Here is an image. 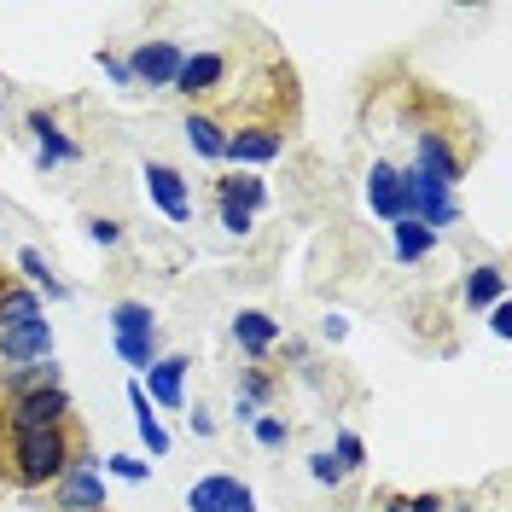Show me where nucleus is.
Listing matches in <instances>:
<instances>
[{
  "instance_id": "nucleus-23",
  "label": "nucleus",
  "mask_w": 512,
  "mask_h": 512,
  "mask_svg": "<svg viewBox=\"0 0 512 512\" xmlns=\"http://www.w3.org/2000/svg\"><path fill=\"white\" fill-rule=\"evenodd\" d=\"M286 419H274V414H256V443L262 448H286Z\"/></svg>"
},
{
  "instance_id": "nucleus-1",
  "label": "nucleus",
  "mask_w": 512,
  "mask_h": 512,
  "mask_svg": "<svg viewBox=\"0 0 512 512\" xmlns=\"http://www.w3.org/2000/svg\"><path fill=\"white\" fill-rule=\"evenodd\" d=\"M70 460H76V443L64 437V425H53V431H12V472H18V483H30V489L59 483Z\"/></svg>"
},
{
  "instance_id": "nucleus-3",
  "label": "nucleus",
  "mask_w": 512,
  "mask_h": 512,
  "mask_svg": "<svg viewBox=\"0 0 512 512\" xmlns=\"http://www.w3.org/2000/svg\"><path fill=\"white\" fill-rule=\"evenodd\" d=\"M53 501H59L64 512H99L105 507V472H99V460L76 454V460L64 466V478L53 483Z\"/></svg>"
},
{
  "instance_id": "nucleus-31",
  "label": "nucleus",
  "mask_w": 512,
  "mask_h": 512,
  "mask_svg": "<svg viewBox=\"0 0 512 512\" xmlns=\"http://www.w3.org/2000/svg\"><path fill=\"white\" fill-rule=\"evenodd\" d=\"M99 64H105V76H111V82H123V88H128V82H134V76H128V64H123V59H99Z\"/></svg>"
},
{
  "instance_id": "nucleus-33",
  "label": "nucleus",
  "mask_w": 512,
  "mask_h": 512,
  "mask_svg": "<svg viewBox=\"0 0 512 512\" xmlns=\"http://www.w3.org/2000/svg\"><path fill=\"white\" fill-rule=\"evenodd\" d=\"M233 512H256V501H251V489L239 483V495H233Z\"/></svg>"
},
{
  "instance_id": "nucleus-29",
  "label": "nucleus",
  "mask_w": 512,
  "mask_h": 512,
  "mask_svg": "<svg viewBox=\"0 0 512 512\" xmlns=\"http://www.w3.org/2000/svg\"><path fill=\"white\" fill-rule=\"evenodd\" d=\"M390 512H437V495H414V501H390Z\"/></svg>"
},
{
  "instance_id": "nucleus-16",
  "label": "nucleus",
  "mask_w": 512,
  "mask_h": 512,
  "mask_svg": "<svg viewBox=\"0 0 512 512\" xmlns=\"http://www.w3.org/2000/svg\"><path fill=\"white\" fill-rule=\"evenodd\" d=\"M390 239H396V256L402 262H425V256L437 251V233L419 222H390Z\"/></svg>"
},
{
  "instance_id": "nucleus-2",
  "label": "nucleus",
  "mask_w": 512,
  "mask_h": 512,
  "mask_svg": "<svg viewBox=\"0 0 512 512\" xmlns=\"http://www.w3.org/2000/svg\"><path fill=\"white\" fill-rule=\"evenodd\" d=\"M111 338H117V355L128 367H140V373L158 361V326H152L146 303H117L111 309Z\"/></svg>"
},
{
  "instance_id": "nucleus-28",
  "label": "nucleus",
  "mask_w": 512,
  "mask_h": 512,
  "mask_svg": "<svg viewBox=\"0 0 512 512\" xmlns=\"http://www.w3.org/2000/svg\"><path fill=\"white\" fill-rule=\"evenodd\" d=\"M309 472H315V483H338V478H344L332 454H315V460H309Z\"/></svg>"
},
{
  "instance_id": "nucleus-12",
  "label": "nucleus",
  "mask_w": 512,
  "mask_h": 512,
  "mask_svg": "<svg viewBox=\"0 0 512 512\" xmlns=\"http://www.w3.org/2000/svg\"><path fill=\"white\" fill-rule=\"evenodd\" d=\"M222 158H233V163H274L280 158V134H274V128H239V134H227Z\"/></svg>"
},
{
  "instance_id": "nucleus-5",
  "label": "nucleus",
  "mask_w": 512,
  "mask_h": 512,
  "mask_svg": "<svg viewBox=\"0 0 512 512\" xmlns=\"http://www.w3.org/2000/svg\"><path fill=\"white\" fill-rule=\"evenodd\" d=\"M181 47L175 41H146L140 53H134V64H128V76L134 82H146V88H175V76H181Z\"/></svg>"
},
{
  "instance_id": "nucleus-11",
  "label": "nucleus",
  "mask_w": 512,
  "mask_h": 512,
  "mask_svg": "<svg viewBox=\"0 0 512 512\" xmlns=\"http://www.w3.org/2000/svg\"><path fill=\"white\" fill-rule=\"evenodd\" d=\"M367 204L379 210L384 222H402V169L373 163V169H367Z\"/></svg>"
},
{
  "instance_id": "nucleus-18",
  "label": "nucleus",
  "mask_w": 512,
  "mask_h": 512,
  "mask_svg": "<svg viewBox=\"0 0 512 512\" xmlns=\"http://www.w3.org/2000/svg\"><path fill=\"white\" fill-rule=\"evenodd\" d=\"M187 146L198 158H222L227 152V128L210 123V117H187Z\"/></svg>"
},
{
  "instance_id": "nucleus-27",
  "label": "nucleus",
  "mask_w": 512,
  "mask_h": 512,
  "mask_svg": "<svg viewBox=\"0 0 512 512\" xmlns=\"http://www.w3.org/2000/svg\"><path fill=\"white\" fill-rule=\"evenodd\" d=\"M222 227L239 239V233H251V210H233V204H222Z\"/></svg>"
},
{
  "instance_id": "nucleus-25",
  "label": "nucleus",
  "mask_w": 512,
  "mask_h": 512,
  "mask_svg": "<svg viewBox=\"0 0 512 512\" xmlns=\"http://www.w3.org/2000/svg\"><path fill=\"white\" fill-rule=\"evenodd\" d=\"M105 466H111V472H117V478H128V483H146V472H152V466H146V460H128V454H111V460H105Z\"/></svg>"
},
{
  "instance_id": "nucleus-30",
  "label": "nucleus",
  "mask_w": 512,
  "mask_h": 512,
  "mask_svg": "<svg viewBox=\"0 0 512 512\" xmlns=\"http://www.w3.org/2000/svg\"><path fill=\"white\" fill-rule=\"evenodd\" d=\"M320 332H326V338H332V344H338V338H344V332H350V320H344V315H326V320H320Z\"/></svg>"
},
{
  "instance_id": "nucleus-13",
  "label": "nucleus",
  "mask_w": 512,
  "mask_h": 512,
  "mask_svg": "<svg viewBox=\"0 0 512 512\" xmlns=\"http://www.w3.org/2000/svg\"><path fill=\"white\" fill-rule=\"evenodd\" d=\"M181 384H187V361L169 355V361H152L146 367V384L140 390H152V402H163V408H181Z\"/></svg>"
},
{
  "instance_id": "nucleus-14",
  "label": "nucleus",
  "mask_w": 512,
  "mask_h": 512,
  "mask_svg": "<svg viewBox=\"0 0 512 512\" xmlns=\"http://www.w3.org/2000/svg\"><path fill=\"white\" fill-rule=\"evenodd\" d=\"M233 495H239V478L210 472V478H198V483L187 489V507H192V512H233Z\"/></svg>"
},
{
  "instance_id": "nucleus-15",
  "label": "nucleus",
  "mask_w": 512,
  "mask_h": 512,
  "mask_svg": "<svg viewBox=\"0 0 512 512\" xmlns=\"http://www.w3.org/2000/svg\"><path fill=\"white\" fill-rule=\"evenodd\" d=\"M233 338H239V350L245 355H262V350H274L280 326L262 315V309H239V315H233Z\"/></svg>"
},
{
  "instance_id": "nucleus-17",
  "label": "nucleus",
  "mask_w": 512,
  "mask_h": 512,
  "mask_svg": "<svg viewBox=\"0 0 512 512\" xmlns=\"http://www.w3.org/2000/svg\"><path fill=\"white\" fill-rule=\"evenodd\" d=\"M128 402H134V425H140L146 448H152V454H169V431L158 425V414H152V402H146V390H140V384H128Z\"/></svg>"
},
{
  "instance_id": "nucleus-22",
  "label": "nucleus",
  "mask_w": 512,
  "mask_h": 512,
  "mask_svg": "<svg viewBox=\"0 0 512 512\" xmlns=\"http://www.w3.org/2000/svg\"><path fill=\"white\" fill-rule=\"evenodd\" d=\"M18 268H24V274H30V280H35L41 291L64 297V280H53V268H47V256H41V251H18Z\"/></svg>"
},
{
  "instance_id": "nucleus-26",
  "label": "nucleus",
  "mask_w": 512,
  "mask_h": 512,
  "mask_svg": "<svg viewBox=\"0 0 512 512\" xmlns=\"http://www.w3.org/2000/svg\"><path fill=\"white\" fill-rule=\"evenodd\" d=\"M88 239H94V245H117V239H123V227L111 222V216H94V222H88Z\"/></svg>"
},
{
  "instance_id": "nucleus-19",
  "label": "nucleus",
  "mask_w": 512,
  "mask_h": 512,
  "mask_svg": "<svg viewBox=\"0 0 512 512\" xmlns=\"http://www.w3.org/2000/svg\"><path fill=\"white\" fill-rule=\"evenodd\" d=\"M24 320H41V303H35V291H0V332H12V326H24Z\"/></svg>"
},
{
  "instance_id": "nucleus-4",
  "label": "nucleus",
  "mask_w": 512,
  "mask_h": 512,
  "mask_svg": "<svg viewBox=\"0 0 512 512\" xmlns=\"http://www.w3.org/2000/svg\"><path fill=\"white\" fill-rule=\"evenodd\" d=\"M64 414H70L64 384H53V390H30V396L12 402V431H53V425H64Z\"/></svg>"
},
{
  "instance_id": "nucleus-32",
  "label": "nucleus",
  "mask_w": 512,
  "mask_h": 512,
  "mask_svg": "<svg viewBox=\"0 0 512 512\" xmlns=\"http://www.w3.org/2000/svg\"><path fill=\"white\" fill-rule=\"evenodd\" d=\"M489 326H495V338H512V309H495V315H489Z\"/></svg>"
},
{
  "instance_id": "nucleus-6",
  "label": "nucleus",
  "mask_w": 512,
  "mask_h": 512,
  "mask_svg": "<svg viewBox=\"0 0 512 512\" xmlns=\"http://www.w3.org/2000/svg\"><path fill=\"white\" fill-rule=\"evenodd\" d=\"M146 192H152V204H158L169 222H192V192L169 163H146Z\"/></svg>"
},
{
  "instance_id": "nucleus-24",
  "label": "nucleus",
  "mask_w": 512,
  "mask_h": 512,
  "mask_svg": "<svg viewBox=\"0 0 512 512\" xmlns=\"http://www.w3.org/2000/svg\"><path fill=\"white\" fill-rule=\"evenodd\" d=\"M367 460V448H361V437L355 431H338V472H355Z\"/></svg>"
},
{
  "instance_id": "nucleus-20",
  "label": "nucleus",
  "mask_w": 512,
  "mask_h": 512,
  "mask_svg": "<svg viewBox=\"0 0 512 512\" xmlns=\"http://www.w3.org/2000/svg\"><path fill=\"white\" fill-rule=\"evenodd\" d=\"M501 291H507V274H501V268H472V274H466V303H472V309L501 303Z\"/></svg>"
},
{
  "instance_id": "nucleus-10",
  "label": "nucleus",
  "mask_w": 512,
  "mask_h": 512,
  "mask_svg": "<svg viewBox=\"0 0 512 512\" xmlns=\"http://www.w3.org/2000/svg\"><path fill=\"white\" fill-rule=\"evenodd\" d=\"M24 128L35 134V158H41V169H47V163H70V158H76V140H70L47 111H30V123H24Z\"/></svg>"
},
{
  "instance_id": "nucleus-8",
  "label": "nucleus",
  "mask_w": 512,
  "mask_h": 512,
  "mask_svg": "<svg viewBox=\"0 0 512 512\" xmlns=\"http://www.w3.org/2000/svg\"><path fill=\"white\" fill-rule=\"evenodd\" d=\"M414 175H419V181H437V187L454 192V181H460V158L448 152L443 134H419V146H414Z\"/></svg>"
},
{
  "instance_id": "nucleus-21",
  "label": "nucleus",
  "mask_w": 512,
  "mask_h": 512,
  "mask_svg": "<svg viewBox=\"0 0 512 512\" xmlns=\"http://www.w3.org/2000/svg\"><path fill=\"white\" fill-rule=\"evenodd\" d=\"M222 204H233V210H262V204H268V187H262V181H239V175H233V181H222Z\"/></svg>"
},
{
  "instance_id": "nucleus-7",
  "label": "nucleus",
  "mask_w": 512,
  "mask_h": 512,
  "mask_svg": "<svg viewBox=\"0 0 512 512\" xmlns=\"http://www.w3.org/2000/svg\"><path fill=\"white\" fill-rule=\"evenodd\" d=\"M47 355H53V326H47V320H24V326L0 332V361H12V367L47 361Z\"/></svg>"
},
{
  "instance_id": "nucleus-9",
  "label": "nucleus",
  "mask_w": 512,
  "mask_h": 512,
  "mask_svg": "<svg viewBox=\"0 0 512 512\" xmlns=\"http://www.w3.org/2000/svg\"><path fill=\"white\" fill-rule=\"evenodd\" d=\"M227 76V59L222 53H192L181 59V76H175V94H216Z\"/></svg>"
}]
</instances>
